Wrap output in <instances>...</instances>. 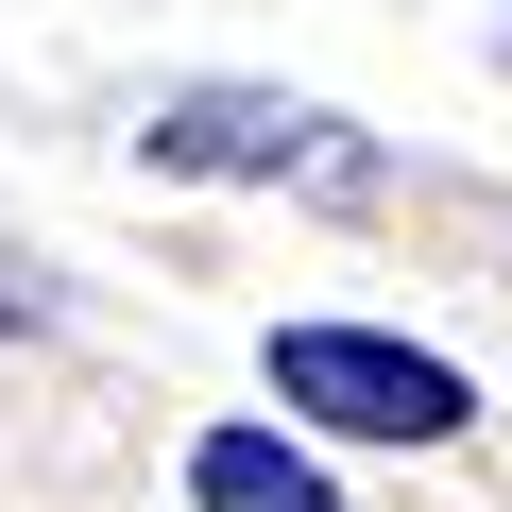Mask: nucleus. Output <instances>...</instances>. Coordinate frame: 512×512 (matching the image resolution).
Masks as SVG:
<instances>
[{"instance_id": "obj_1", "label": "nucleus", "mask_w": 512, "mask_h": 512, "mask_svg": "<svg viewBox=\"0 0 512 512\" xmlns=\"http://www.w3.org/2000/svg\"><path fill=\"white\" fill-rule=\"evenodd\" d=\"M137 154L188 171V188H376L359 120L342 103H291V86H171L137 120Z\"/></svg>"}, {"instance_id": "obj_2", "label": "nucleus", "mask_w": 512, "mask_h": 512, "mask_svg": "<svg viewBox=\"0 0 512 512\" xmlns=\"http://www.w3.org/2000/svg\"><path fill=\"white\" fill-rule=\"evenodd\" d=\"M274 410H308V427H342V444H461V427H478L461 359H427V342H393V325H274Z\"/></svg>"}, {"instance_id": "obj_3", "label": "nucleus", "mask_w": 512, "mask_h": 512, "mask_svg": "<svg viewBox=\"0 0 512 512\" xmlns=\"http://www.w3.org/2000/svg\"><path fill=\"white\" fill-rule=\"evenodd\" d=\"M188 512H342V478L291 427H205L188 444Z\"/></svg>"}]
</instances>
